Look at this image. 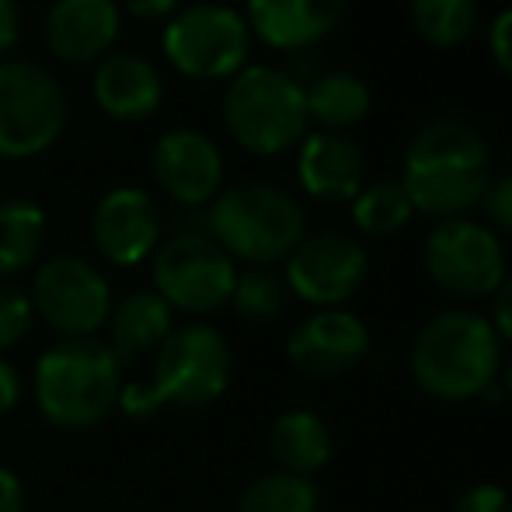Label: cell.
Listing matches in <instances>:
<instances>
[{
	"label": "cell",
	"mask_w": 512,
	"mask_h": 512,
	"mask_svg": "<svg viewBox=\"0 0 512 512\" xmlns=\"http://www.w3.org/2000/svg\"><path fill=\"white\" fill-rule=\"evenodd\" d=\"M32 310L63 338H95L112 314V286L88 258L56 255L35 269Z\"/></svg>",
	"instance_id": "cell-11"
},
{
	"label": "cell",
	"mask_w": 512,
	"mask_h": 512,
	"mask_svg": "<svg viewBox=\"0 0 512 512\" xmlns=\"http://www.w3.org/2000/svg\"><path fill=\"white\" fill-rule=\"evenodd\" d=\"M88 230L91 244L108 265L133 269V265L154 258L164 220L150 192L136 189V185H119L95 203Z\"/></svg>",
	"instance_id": "cell-14"
},
{
	"label": "cell",
	"mask_w": 512,
	"mask_h": 512,
	"mask_svg": "<svg viewBox=\"0 0 512 512\" xmlns=\"http://www.w3.org/2000/svg\"><path fill=\"white\" fill-rule=\"evenodd\" d=\"M422 265L429 279L450 297L478 300L492 297L506 276V251L488 223L471 216L439 220L422 248Z\"/></svg>",
	"instance_id": "cell-10"
},
{
	"label": "cell",
	"mask_w": 512,
	"mask_h": 512,
	"mask_svg": "<svg viewBox=\"0 0 512 512\" xmlns=\"http://www.w3.org/2000/svg\"><path fill=\"white\" fill-rule=\"evenodd\" d=\"M157 189L182 209H206L223 192V154L206 133L189 126L168 129L150 150Z\"/></svg>",
	"instance_id": "cell-13"
},
{
	"label": "cell",
	"mask_w": 512,
	"mask_h": 512,
	"mask_svg": "<svg viewBox=\"0 0 512 512\" xmlns=\"http://www.w3.org/2000/svg\"><path fill=\"white\" fill-rule=\"evenodd\" d=\"M119 32L122 7L115 0H53L42 21L46 49L70 67L105 60Z\"/></svg>",
	"instance_id": "cell-16"
},
{
	"label": "cell",
	"mask_w": 512,
	"mask_h": 512,
	"mask_svg": "<svg viewBox=\"0 0 512 512\" xmlns=\"http://www.w3.org/2000/svg\"><path fill=\"white\" fill-rule=\"evenodd\" d=\"M492 328L495 335L502 338V342H512V269H506V276H502V283L495 286L492 293Z\"/></svg>",
	"instance_id": "cell-32"
},
{
	"label": "cell",
	"mask_w": 512,
	"mask_h": 512,
	"mask_svg": "<svg viewBox=\"0 0 512 512\" xmlns=\"http://www.w3.org/2000/svg\"><path fill=\"white\" fill-rule=\"evenodd\" d=\"M307 95V119L324 133H342L352 129L370 115L373 95L366 81L349 70H328L317 74L314 81L304 84Z\"/></svg>",
	"instance_id": "cell-22"
},
{
	"label": "cell",
	"mask_w": 512,
	"mask_h": 512,
	"mask_svg": "<svg viewBox=\"0 0 512 512\" xmlns=\"http://www.w3.org/2000/svg\"><path fill=\"white\" fill-rule=\"evenodd\" d=\"M481 213L495 234H512V175L492 178L485 199H481Z\"/></svg>",
	"instance_id": "cell-29"
},
{
	"label": "cell",
	"mask_w": 512,
	"mask_h": 512,
	"mask_svg": "<svg viewBox=\"0 0 512 512\" xmlns=\"http://www.w3.org/2000/svg\"><path fill=\"white\" fill-rule=\"evenodd\" d=\"M21 42V7L18 0H0V56H11Z\"/></svg>",
	"instance_id": "cell-33"
},
{
	"label": "cell",
	"mask_w": 512,
	"mask_h": 512,
	"mask_svg": "<svg viewBox=\"0 0 512 512\" xmlns=\"http://www.w3.org/2000/svg\"><path fill=\"white\" fill-rule=\"evenodd\" d=\"M32 297L11 279H0V356L18 349L32 331Z\"/></svg>",
	"instance_id": "cell-28"
},
{
	"label": "cell",
	"mask_w": 512,
	"mask_h": 512,
	"mask_svg": "<svg viewBox=\"0 0 512 512\" xmlns=\"http://www.w3.org/2000/svg\"><path fill=\"white\" fill-rule=\"evenodd\" d=\"M286 356L310 380H338L370 356V328L345 307L314 310L290 331Z\"/></svg>",
	"instance_id": "cell-15"
},
{
	"label": "cell",
	"mask_w": 512,
	"mask_h": 512,
	"mask_svg": "<svg viewBox=\"0 0 512 512\" xmlns=\"http://www.w3.org/2000/svg\"><path fill=\"white\" fill-rule=\"evenodd\" d=\"M122 11L136 21H168L178 14V0H122Z\"/></svg>",
	"instance_id": "cell-35"
},
{
	"label": "cell",
	"mask_w": 512,
	"mask_h": 512,
	"mask_svg": "<svg viewBox=\"0 0 512 512\" xmlns=\"http://www.w3.org/2000/svg\"><path fill=\"white\" fill-rule=\"evenodd\" d=\"M331 429L317 411L290 408L272 422L269 429V453L276 460V471L314 478L317 471L331 464Z\"/></svg>",
	"instance_id": "cell-21"
},
{
	"label": "cell",
	"mask_w": 512,
	"mask_h": 512,
	"mask_svg": "<svg viewBox=\"0 0 512 512\" xmlns=\"http://www.w3.org/2000/svg\"><path fill=\"white\" fill-rule=\"evenodd\" d=\"M408 370L425 398L446 405L488 398L502 373V338L478 310H443L418 328Z\"/></svg>",
	"instance_id": "cell-2"
},
{
	"label": "cell",
	"mask_w": 512,
	"mask_h": 512,
	"mask_svg": "<svg viewBox=\"0 0 512 512\" xmlns=\"http://www.w3.org/2000/svg\"><path fill=\"white\" fill-rule=\"evenodd\" d=\"M499 380H502V391H506V394H509V398H512V359H509V363H506V366H502Z\"/></svg>",
	"instance_id": "cell-37"
},
{
	"label": "cell",
	"mask_w": 512,
	"mask_h": 512,
	"mask_svg": "<svg viewBox=\"0 0 512 512\" xmlns=\"http://www.w3.org/2000/svg\"><path fill=\"white\" fill-rule=\"evenodd\" d=\"M488 49H492V60L499 63L502 74L512 77V7L492 21V32H488Z\"/></svg>",
	"instance_id": "cell-31"
},
{
	"label": "cell",
	"mask_w": 512,
	"mask_h": 512,
	"mask_svg": "<svg viewBox=\"0 0 512 512\" xmlns=\"http://www.w3.org/2000/svg\"><path fill=\"white\" fill-rule=\"evenodd\" d=\"M415 213L453 220L481 206L492 185L488 140L464 119H432L411 136L401 168Z\"/></svg>",
	"instance_id": "cell-1"
},
{
	"label": "cell",
	"mask_w": 512,
	"mask_h": 512,
	"mask_svg": "<svg viewBox=\"0 0 512 512\" xmlns=\"http://www.w3.org/2000/svg\"><path fill=\"white\" fill-rule=\"evenodd\" d=\"M297 178L321 203H352L366 185V154L345 133H307L297 147Z\"/></svg>",
	"instance_id": "cell-17"
},
{
	"label": "cell",
	"mask_w": 512,
	"mask_h": 512,
	"mask_svg": "<svg viewBox=\"0 0 512 512\" xmlns=\"http://www.w3.org/2000/svg\"><path fill=\"white\" fill-rule=\"evenodd\" d=\"M223 126L230 140L255 157H279L310 133L304 81L290 70L251 63L223 91Z\"/></svg>",
	"instance_id": "cell-6"
},
{
	"label": "cell",
	"mask_w": 512,
	"mask_h": 512,
	"mask_svg": "<svg viewBox=\"0 0 512 512\" xmlns=\"http://www.w3.org/2000/svg\"><path fill=\"white\" fill-rule=\"evenodd\" d=\"M91 95L108 119L143 122L161 108L164 81L150 60L136 53H108L91 77Z\"/></svg>",
	"instance_id": "cell-19"
},
{
	"label": "cell",
	"mask_w": 512,
	"mask_h": 512,
	"mask_svg": "<svg viewBox=\"0 0 512 512\" xmlns=\"http://www.w3.org/2000/svg\"><path fill=\"white\" fill-rule=\"evenodd\" d=\"M286 286L297 300L331 310L342 307L366 286L370 276V255L352 234L342 230H324V234H307L286 258Z\"/></svg>",
	"instance_id": "cell-12"
},
{
	"label": "cell",
	"mask_w": 512,
	"mask_h": 512,
	"mask_svg": "<svg viewBox=\"0 0 512 512\" xmlns=\"http://www.w3.org/2000/svg\"><path fill=\"white\" fill-rule=\"evenodd\" d=\"M237 283V262L206 234L178 230L154 251V290L171 310L213 314L230 304Z\"/></svg>",
	"instance_id": "cell-9"
},
{
	"label": "cell",
	"mask_w": 512,
	"mask_h": 512,
	"mask_svg": "<svg viewBox=\"0 0 512 512\" xmlns=\"http://www.w3.org/2000/svg\"><path fill=\"white\" fill-rule=\"evenodd\" d=\"M352 0H244L251 35L272 49H307L342 25Z\"/></svg>",
	"instance_id": "cell-18"
},
{
	"label": "cell",
	"mask_w": 512,
	"mask_h": 512,
	"mask_svg": "<svg viewBox=\"0 0 512 512\" xmlns=\"http://www.w3.org/2000/svg\"><path fill=\"white\" fill-rule=\"evenodd\" d=\"M230 373H234V352L223 331L203 321L182 324L154 352L150 377L122 384L119 408L136 422H147L161 408H206L223 398Z\"/></svg>",
	"instance_id": "cell-3"
},
{
	"label": "cell",
	"mask_w": 512,
	"mask_h": 512,
	"mask_svg": "<svg viewBox=\"0 0 512 512\" xmlns=\"http://www.w3.org/2000/svg\"><path fill=\"white\" fill-rule=\"evenodd\" d=\"M0 512H28V492L11 467H0Z\"/></svg>",
	"instance_id": "cell-34"
},
{
	"label": "cell",
	"mask_w": 512,
	"mask_h": 512,
	"mask_svg": "<svg viewBox=\"0 0 512 512\" xmlns=\"http://www.w3.org/2000/svg\"><path fill=\"white\" fill-rule=\"evenodd\" d=\"M67 91L49 67L32 60L0 63V161H28L67 129Z\"/></svg>",
	"instance_id": "cell-7"
},
{
	"label": "cell",
	"mask_w": 512,
	"mask_h": 512,
	"mask_svg": "<svg viewBox=\"0 0 512 512\" xmlns=\"http://www.w3.org/2000/svg\"><path fill=\"white\" fill-rule=\"evenodd\" d=\"M408 14L429 46L450 49L474 35L481 7L478 0H408Z\"/></svg>",
	"instance_id": "cell-24"
},
{
	"label": "cell",
	"mask_w": 512,
	"mask_h": 512,
	"mask_svg": "<svg viewBox=\"0 0 512 512\" xmlns=\"http://www.w3.org/2000/svg\"><path fill=\"white\" fill-rule=\"evenodd\" d=\"M161 49L189 81H230L248 67L251 28L227 4H192L164 25Z\"/></svg>",
	"instance_id": "cell-8"
},
{
	"label": "cell",
	"mask_w": 512,
	"mask_h": 512,
	"mask_svg": "<svg viewBox=\"0 0 512 512\" xmlns=\"http://www.w3.org/2000/svg\"><path fill=\"white\" fill-rule=\"evenodd\" d=\"M234 512H321V492L310 478L269 471L244 488Z\"/></svg>",
	"instance_id": "cell-25"
},
{
	"label": "cell",
	"mask_w": 512,
	"mask_h": 512,
	"mask_svg": "<svg viewBox=\"0 0 512 512\" xmlns=\"http://www.w3.org/2000/svg\"><path fill=\"white\" fill-rule=\"evenodd\" d=\"M290 286L286 276L276 269H248L237 272L234 293H230V307L237 310V317L251 324H269L290 304Z\"/></svg>",
	"instance_id": "cell-27"
},
{
	"label": "cell",
	"mask_w": 512,
	"mask_h": 512,
	"mask_svg": "<svg viewBox=\"0 0 512 512\" xmlns=\"http://www.w3.org/2000/svg\"><path fill=\"white\" fill-rule=\"evenodd\" d=\"M206 230L234 262L272 269L307 237V213L279 185L244 182L223 189L206 206Z\"/></svg>",
	"instance_id": "cell-5"
},
{
	"label": "cell",
	"mask_w": 512,
	"mask_h": 512,
	"mask_svg": "<svg viewBox=\"0 0 512 512\" xmlns=\"http://www.w3.org/2000/svg\"><path fill=\"white\" fill-rule=\"evenodd\" d=\"M35 408L63 432L98 429L122 394V366L102 338H60L35 363Z\"/></svg>",
	"instance_id": "cell-4"
},
{
	"label": "cell",
	"mask_w": 512,
	"mask_h": 512,
	"mask_svg": "<svg viewBox=\"0 0 512 512\" xmlns=\"http://www.w3.org/2000/svg\"><path fill=\"white\" fill-rule=\"evenodd\" d=\"M18 401H21V373L18 366L0 356V415L18 408Z\"/></svg>",
	"instance_id": "cell-36"
},
{
	"label": "cell",
	"mask_w": 512,
	"mask_h": 512,
	"mask_svg": "<svg viewBox=\"0 0 512 512\" xmlns=\"http://www.w3.org/2000/svg\"><path fill=\"white\" fill-rule=\"evenodd\" d=\"M105 328V345L119 359V366H126L143 356H154L168 342V335L175 331V310L164 304L157 290H133L119 304H112Z\"/></svg>",
	"instance_id": "cell-20"
},
{
	"label": "cell",
	"mask_w": 512,
	"mask_h": 512,
	"mask_svg": "<svg viewBox=\"0 0 512 512\" xmlns=\"http://www.w3.org/2000/svg\"><path fill=\"white\" fill-rule=\"evenodd\" d=\"M46 244V209L32 199H0V279L28 272Z\"/></svg>",
	"instance_id": "cell-23"
},
{
	"label": "cell",
	"mask_w": 512,
	"mask_h": 512,
	"mask_svg": "<svg viewBox=\"0 0 512 512\" xmlns=\"http://www.w3.org/2000/svg\"><path fill=\"white\" fill-rule=\"evenodd\" d=\"M453 512H512V499L502 485L481 481V485H471L457 495Z\"/></svg>",
	"instance_id": "cell-30"
},
{
	"label": "cell",
	"mask_w": 512,
	"mask_h": 512,
	"mask_svg": "<svg viewBox=\"0 0 512 512\" xmlns=\"http://www.w3.org/2000/svg\"><path fill=\"white\" fill-rule=\"evenodd\" d=\"M411 216H415V206H411L401 182H370L352 199V223L366 237L398 234V230L408 227Z\"/></svg>",
	"instance_id": "cell-26"
}]
</instances>
